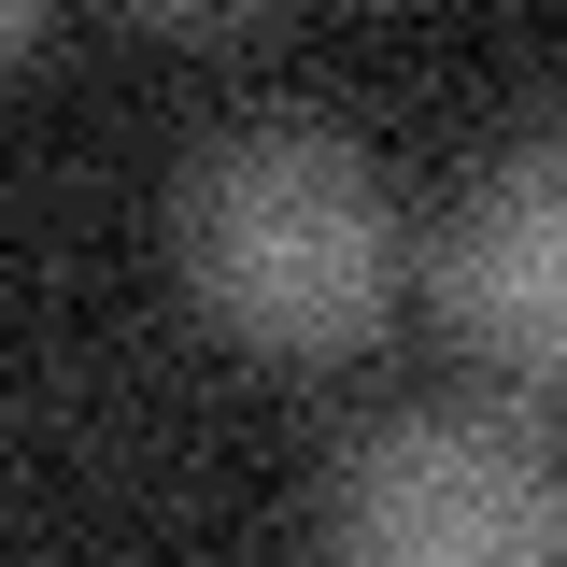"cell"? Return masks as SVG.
I'll use <instances>...</instances> for the list:
<instances>
[{
    "label": "cell",
    "instance_id": "1",
    "mask_svg": "<svg viewBox=\"0 0 567 567\" xmlns=\"http://www.w3.org/2000/svg\"><path fill=\"white\" fill-rule=\"evenodd\" d=\"M185 284L241 354H298L327 369L383 327L398 284V213L369 185V156L327 128H241L185 171Z\"/></svg>",
    "mask_w": 567,
    "mask_h": 567
},
{
    "label": "cell",
    "instance_id": "2",
    "mask_svg": "<svg viewBox=\"0 0 567 567\" xmlns=\"http://www.w3.org/2000/svg\"><path fill=\"white\" fill-rule=\"evenodd\" d=\"M327 539L383 567H539L567 554V454L483 398L383 412L327 468Z\"/></svg>",
    "mask_w": 567,
    "mask_h": 567
},
{
    "label": "cell",
    "instance_id": "3",
    "mask_svg": "<svg viewBox=\"0 0 567 567\" xmlns=\"http://www.w3.org/2000/svg\"><path fill=\"white\" fill-rule=\"evenodd\" d=\"M440 312L511 383H567V128L511 142L440 227Z\"/></svg>",
    "mask_w": 567,
    "mask_h": 567
},
{
    "label": "cell",
    "instance_id": "4",
    "mask_svg": "<svg viewBox=\"0 0 567 567\" xmlns=\"http://www.w3.org/2000/svg\"><path fill=\"white\" fill-rule=\"evenodd\" d=\"M14 43H29V0H0V58H14Z\"/></svg>",
    "mask_w": 567,
    "mask_h": 567
}]
</instances>
